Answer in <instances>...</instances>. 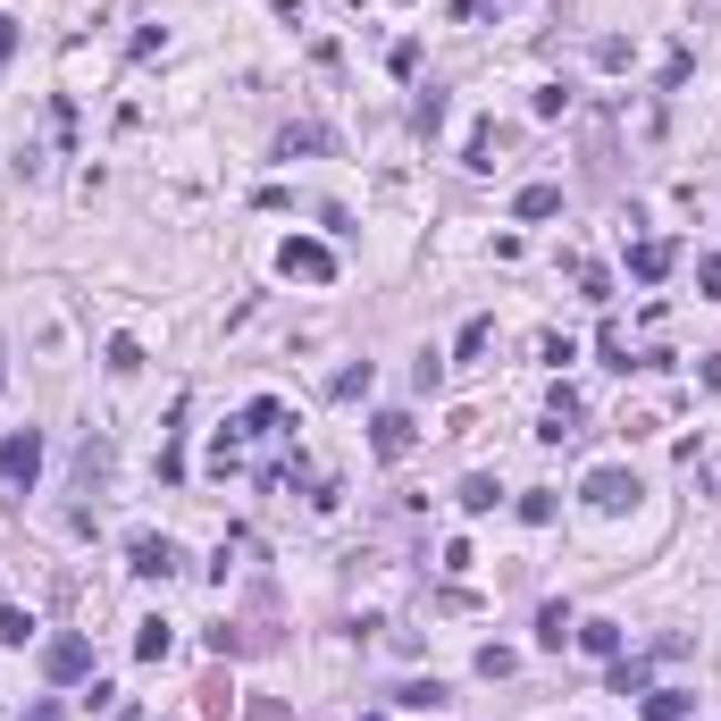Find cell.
Segmentation results:
<instances>
[{
    "instance_id": "cell-13",
    "label": "cell",
    "mask_w": 721,
    "mask_h": 721,
    "mask_svg": "<svg viewBox=\"0 0 721 721\" xmlns=\"http://www.w3.org/2000/svg\"><path fill=\"white\" fill-rule=\"evenodd\" d=\"M554 210H562V185H520L512 193V219H529V227H537V219H554Z\"/></svg>"
},
{
    "instance_id": "cell-27",
    "label": "cell",
    "mask_w": 721,
    "mask_h": 721,
    "mask_svg": "<svg viewBox=\"0 0 721 721\" xmlns=\"http://www.w3.org/2000/svg\"><path fill=\"white\" fill-rule=\"evenodd\" d=\"M697 285H704V303H721V252H704V261H697Z\"/></svg>"
},
{
    "instance_id": "cell-3",
    "label": "cell",
    "mask_w": 721,
    "mask_h": 721,
    "mask_svg": "<svg viewBox=\"0 0 721 721\" xmlns=\"http://www.w3.org/2000/svg\"><path fill=\"white\" fill-rule=\"evenodd\" d=\"M579 495H588V512H638V470H621V461H605V470H588V487H579Z\"/></svg>"
},
{
    "instance_id": "cell-23",
    "label": "cell",
    "mask_w": 721,
    "mask_h": 721,
    "mask_svg": "<svg viewBox=\"0 0 721 721\" xmlns=\"http://www.w3.org/2000/svg\"><path fill=\"white\" fill-rule=\"evenodd\" d=\"M412 126L437 134V126H445V93H419V101H412Z\"/></svg>"
},
{
    "instance_id": "cell-22",
    "label": "cell",
    "mask_w": 721,
    "mask_h": 721,
    "mask_svg": "<svg viewBox=\"0 0 721 721\" xmlns=\"http://www.w3.org/2000/svg\"><path fill=\"white\" fill-rule=\"evenodd\" d=\"M512 663H520L512 646H478V680H512Z\"/></svg>"
},
{
    "instance_id": "cell-21",
    "label": "cell",
    "mask_w": 721,
    "mask_h": 721,
    "mask_svg": "<svg viewBox=\"0 0 721 721\" xmlns=\"http://www.w3.org/2000/svg\"><path fill=\"white\" fill-rule=\"evenodd\" d=\"M134 369H143V344H134V336H110V378H134Z\"/></svg>"
},
{
    "instance_id": "cell-14",
    "label": "cell",
    "mask_w": 721,
    "mask_h": 721,
    "mask_svg": "<svg viewBox=\"0 0 721 721\" xmlns=\"http://www.w3.org/2000/svg\"><path fill=\"white\" fill-rule=\"evenodd\" d=\"M454 504H461V512L478 520V512H495V504H504V487H495L487 470H470V478H461V495H454Z\"/></svg>"
},
{
    "instance_id": "cell-9",
    "label": "cell",
    "mask_w": 721,
    "mask_h": 721,
    "mask_svg": "<svg viewBox=\"0 0 721 721\" xmlns=\"http://www.w3.org/2000/svg\"><path fill=\"white\" fill-rule=\"evenodd\" d=\"M244 437H285V403H244V419H235V445H244Z\"/></svg>"
},
{
    "instance_id": "cell-33",
    "label": "cell",
    "mask_w": 721,
    "mask_h": 721,
    "mask_svg": "<svg viewBox=\"0 0 721 721\" xmlns=\"http://www.w3.org/2000/svg\"><path fill=\"white\" fill-rule=\"evenodd\" d=\"M360 721H386V713H360Z\"/></svg>"
},
{
    "instance_id": "cell-16",
    "label": "cell",
    "mask_w": 721,
    "mask_h": 721,
    "mask_svg": "<svg viewBox=\"0 0 721 721\" xmlns=\"http://www.w3.org/2000/svg\"><path fill=\"white\" fill-rule=\"evenodd\" d=\"M134 654H143V663H169V654H176V629H169V621H143V629H134Z\"/></svg>"
},
{
    "instance_id": "cell-2",
    "label": "cell",
    "mask_w": 721,
    "mask_h": 721,
    "mask_svg": "<svg viewBox=\"0 0 721 721\" xmlns=\"http://www.w3.org/2000/svg\"><path fill=\"white\" fill-rule=\"evenodd\" d=\"M42 680H51V688H77V680H93V638H77V629L42 638Z\"/></svg>"
},
{
    "instance_id": "cell-6",
    "label": "cell",
    "mask_w": 721,
    "mask_h": 721,
    "mask_svg": "<svg viewBox=\"0 0 721 721\" xmlns=\"http://www.w3.org/2000/svg\"><path fill=\"white\" fill-rule=\"evenodd\" d=\"M412 445H419V419L412 412H378V419H369V454H378V461H403Z\"/></svg>"
},
{
    "instance_id": "cell-5",
    "label": "cell",
    "mask_w": 721,
    "mask_h": 721,
    "mask_svg": "<svg viewBox=\"0 0 721 721\" xmlns=\"http://www.w3.org/2000/svg\"><path fill=\"white\" fill-rule=\"evenodd\" d=\"M277 268H285V277H303V285H327V277H336V252L311 244V235H285V244H277Z\"/></svg>"
},
{
    "instance_id": "cell-24",
    "label": "cell",
    "mask_w": 721,
    "mask_h": 721,
    "mask_svg": "<svg viewBox=\"0 0 721 721\" xmlns=\"http://www.w3.org/2000/svg\"><path fill=\"white\" fill-rule=\"evenodd\" d=\"M487 336H495V319H470V327H461V344H454V353H461V360H478V353H487Z\"/></svg>"
},
{
    "instance_id": "cell-8",
    "label": "cell",
    "mask_w": 721,
    "mask_h": 721,
    "mask_svg": "<svg viewBox=\"0 0 721 721\" xmlns=\"http://www.w3.org/2000/svg\"><path fill=\"white\" fill-rule=\"evenodd\" d=\"M612 697H646V688H654V654H612Z\"/></svg>"
},
{
    "instance_id": "cell-30",
    "label": "cell",
    "mask_w": 721,
    "mask_h": 721,
    "mask_svg": "<svg viewBox=\"0 0 721 721\" xmlns=\"http://www.w3.org/2000/svg\"><path fill=\"white\" fill-rule=\"evenodd\" d=\"M26 721H68V704H51V697H42V704H26Z\"/></svg>"
},
{
    "instance_id": "cell-26",
    "label": "cell",
    "mask_w": 721,
    "mask_h": 721,
    "mask_svg": "<svg viewBox=\"0 0 721 721\" xmlns=\"http://www.w3.org/2000/svg\"><path fill=\"white\" fill-rule=\"evenodd\" d=\"M579 294H588V303H612V277H605V268L588 261V268H579Z\"/></svg>"
},
{
    "instance_id": "cell-17",
    "label": "cell",
    "mask_w": 721,
    "mask_h": 721,
    "mask_svg": "<svg viewBox=\"0 0 721 721\" xmlns=\"http://www.w3.org/2000/svg\"><path fill=\"white\" fill-rule=\"evenodd\" d=\"M294 152H327V126H285L277 134V160H294Z\"/></svg>"
},
{
    "instance_id": "cell-7",
    "label": "cell",
    "mask_w": 721,
    "mask_h": 721,
    "mask_svg": "<svg viewBox=\"0 0 721 721\" xmlns=\"http://www.w3.org/2000/svg\"><path fill=\"white\" fill-rule=\"evenodd\" d=\"M671 261H680V244H671V235H646V244H629V277H638V285H663Z\"/></svg>"
},
{
    "instance_id": "cell-1",
    "label": "cell",
    "mask_w": 721,
    "mask_h": 721,
    "mask_svg": "<svg viewBox=\"0 0 721 721\" xmlns=\"http://www.w3.org/2000/svg\"><path fill=\"white\" fill-rule=\"evenodd\" d=\"M34 478H42V428H9L0 437V504H26Z\"/></svg>"
},
{
    "instance_id": "cell-15",
    "label": "cell",
    "mask_w": 721,
    "mask_h": 721,
    "mask_svg": "<svg viewBox=\"0 0 721 721\" xmlns=\"http://www.w3.org/2000/svg\"><path fill=\"white\" fill-rule=\"evenodd\" d=\"M688 713H697L688 688H646V721H688Z\"/></svg>"
},
{
    "instance_id": "cell-12",
    "label": "cell",
    "mask_w": 721,
    "mask_h": 721,
    "mask_svg": "<svg viewBox=\"0 0 721 721\" xmlns=\"http://www.w3.org/2000/svg\"><path fill=\"white\" fill-rule=\"evenodd\" d=\"M570 629H579V612H570L562 596H554V605L537 612V646H554V654H562V646H570Z\"/></svg>"
},
{
    "instance_id": "cell-28",
    "label": "cell",
    "mask_w": 721,
    "mask_h": 721,
    "mask_svg": "<svg viewBox=\"0 0 721 721\" xmlns=\"http://www.w3.org/2000/svg\"><path fill=\"white\" fill-rule=\"evenodd\" d=\"M461 160H470V169H495V126H478V134H470V152H461Z\"/></svg>"
},
{
    "instance_id": "cell-4",
    "label": "cell",
    "mask_w": 721,
    "mask_h": 721,
    "mask_svg": "<svg viewBox=\"0 0 721 721\" xmlns=\"http://www.w3.org/2000/svg\"><path fill=\"white\" fill-rule=\"evenodd\" d=\"M176 562H185L176 537H160V529H134L126 537V570H134V579H176Z\"/></svg>"
},
{
    "instance_id": "cell-32",
    "label": "cell",
    "mask_w": 721,
    "mask_h": 721,
    "mask_svg": "<svg viewBox=\"0 0 721 721\" xmlns=\"http://www.w3.org/2000/svg\"><path fill=\"white\" fill-rule=\"evenodd\" d=\"M0 386H9V344H0Z\"/></svg>"
},
{
    "instance_id": "cell-31",
    "label": "cell",
    "mask_w": 721,
    "mask_h": 721,
    "mask_svg": "<svg viewBox=\"0 0 721 721\" xmlns=\"http://www.w3.org/2000/svg\"><path fill=\"white\" fill-rule=\"evenodd\" d=\"M697 378H704V386L721 395V353H704V369H697Z\"/></svg>"
},
{
    "instance_id": "cell-19",
    "label": "cell",
    "mask_w": 721,
    "mask_h": 721,
    "mask_svg": "<svg viewBox=\"0 0 721 721\" xmlns=\"http://www.w3.org/2000/svg\"><path fill=\"white\" fill-rule=\"evenodd\" d=\"M26 638H34V612H26V605H0V646H26Z\"/></svg>"
},
{
    "instance_id": "cell-18",
    "label": "cell",
    "mask_w": 721,
    "mask_h": 721,
    "mask_svg": "<svg viewBox=\"0 0 721 721\" xmlns=\"http://www.w3.org/2000/svg\"><path fill=\"white\" fill-rule=\"evenodd\" d=\"M327 395H336V403L369 395V360H353V369H336V378H327Z\"/></svg>"
},
{
    "instance_id": "cell-11",
    "label": "cell",
    "mask_w": 721,
    "mask_h": 721,
    "mask_svg": "<svg viewBox=\"0 0 721 721\" xmlns=\"http://www.w3.org/2000/svg\"><path fill=\"white\" fill-rule=\"evenodd\" d=\"M570 646L596 654V663H612V654H621V629H612V621H579V629H570Z\"/></svg>"
},
{
    "instance_id": "cell-10",
    "label": "cell",
    "mask_w": 721,
    "mask_h": 721,
    "mask_svg": "<svg viewBox=\"0 0 721 721\" xmlns=\"http://www.w3.org/2000/svg\"><path fill=\"white\" fill-rule=\"evenodd\" d=\"M77 487L93 495V504H101V487H110V445H101V437H84V454H77Z\"/></svg>"
},
{
    "instance_id": "cell-20",
    "label": "cell",
    "mask_w": 721,
    "mask_h": 721,
    "mask_svg": "<svg viewBox=\"0 0 721 721\" xmlns=\"http://www.w3.org/2000/svg\"><path fill=\"white\" fill-rule=\"evenodd\" d=\"M554 512H562V504H554V487H529V495H520V520H529V529H546Z\"/></svg>"
},
{
    "instance_id": "cell-25",
    "label": "cell",
    "mask_w": 721,
    "mask_h": 721,
    "mask_svg": "<svg viewBox=\"0 0 721 721\" xmlns=\"http://www.w3.org/2000/svg\"><path fill=\"white\" fill-rule=\"evenodd\" d=\"M395 704H445V680H412V688H395Z\"/></svg>"
},
{
    "instance_id": "cell-29",
    "label": "cell",
    "mask_w": 721,
    "mask_h": 721,
    "mask_svg": "<svg viewBox=\"0 0 721 721\" xmlns=\"http://www.w3.org/2000/svg\"><path fill=\"white\" fill-rule=\"evenodd\" d=\"M18 59V18H0V68Z\"/></svg>"
}]
</instances>
